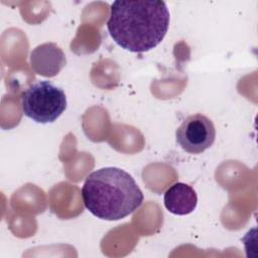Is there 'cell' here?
<instances>
[{"mask_svg":"<svg viewBox=\"0 0 258 258\" xmlns=\"http://www.w3.org/2000/svg\"><path fill=\"white\" fill-rule=\"evenodd\" d=\"M23 114L41 124L54 122L67 108L64 92L48 81L28 86L21 95Z\"/></svg>","mask_w":258,"mask_h":258,"instance_id":"3957f363","label":"cell"},{"mask_svg":"<svg viewBox=\"0 0 258 258\" xmlns=\"http://www.w3.org/2000/svg\"><path fill=\"white\" fill-rule=\"evenodd\" d=\"M67 58L62 49L53 42L37 45L30 53L33 72L44 78L55 77L66 66Z\"/></svg>","mask_w":258,"mask_h":258,"instance_id":"5b68a950","label":"cell"},{"mask_svg":"<svg viewBox=\"0 0 258 258\" xmlns=\"http://www.w3.org/2000/svg\"><path fill=\"white\" fill-rule=\"evenodd\" d=\"M163 202L168 212L184 216L190 214L196 209L198 196L190 185L183 182H175L164 192Z\"/></svg>","mask_w":258,"mask_h":258,"instance_id":"8992f818","label":"cell"},{"mask_svg":"<svg viewBox=\"0 0 258 258\" xmlns=\"http://www.w3.org/2000/svg\"><path fill=\"white\" fill-rule=\"evenodd\" d=\"M176 142L187 153L200 154L210 148L216 138L213 121L203 114L186 117L175 132Z\"/></svg>","mask_w":258,"mask_h":258,"instance_id":"277c9868","label":"cell"},{"mask_svg":"<svg viewBox=\"0 0 258 258\" xmlns=\"http://www.w3.org/2000/svg\"><path fill=\"white\" fill-rule=\"evenodd\" d=\"M170 14L164 1H114L108 31L113 40L131 52H145L164 38Z\"/></svg>","mask_w":258,"mask_h":258,"instance_id":"6da1fadb","label":"cell"},{"mask_svg":"<svg viewBox=\"0 0 258 258\" xmlns=\"http://www.w3.org/2000/svg\"><path fill=\"white\" fill-rule=\"evenodd\" d=\"M85 207L106 221L121 220L143 203V194L135 179L119 167H104L91 172L82 188Z\"/></svg>","mask_w":258,"mask_h":258,"instance_id":"7a4b0ae2","label":"cell"}]
</instances>
